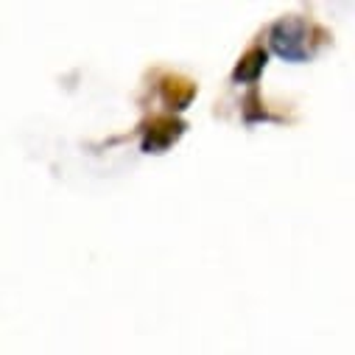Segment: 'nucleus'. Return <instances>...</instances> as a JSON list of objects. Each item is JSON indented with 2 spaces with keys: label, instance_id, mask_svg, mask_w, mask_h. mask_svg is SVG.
Returning <instances> with one entry per match:
<instances>
[{
  "label": "nucleus",
  "instance_id": "nucleus-1",
  "mask_svg": "<svg viewBox=\"0 0 355 355\" xmlns=\"http://www.w3.org/2000/svg\"><path fill=\"white\" fill-rule=\"evenodd\" d=\"M313 26L302 20L300 15H286L272 23L269 28V45L275 53H280L288 62H305L313 53Z\"/></svg>",
  "mask_w": 355,
  "mask_h": 355
},
{
  "label": "nucleus",
  "instance_id": "nucleus-2",
  "mask_svg": "<svg viewBox=\"0 0 355 355\" xmlns=\"http://www.w3.org/2000/svg\"><path fill=\"white\" fill-rule=\"evenodd\" d=\"M185 132V121L176 115H157L143 126V151H162Z\"/></svg>",
  "mask_w": 355,
  "mask_h": 355
},
{
  "label": "nucleus",
  "instance_id": "nucleus-3",
  "mask_svg": "<svg viewBox=\"0 0 355 355\" xmlns=\"http://www.w3.org/2000/svg\"><path fill=\"white\" fill-rule=\"evenodd\" d=\"M159 90H162V98L165 104H171L173 110H185L196 93V84L182 78V76H165L162 84H159Z\"/></svg>",
  "mask_w": 355,
  "mask_h": 355
},
{
  "label": "nucleus",
  "instance_id": "nucleus-4",
  "mask_svg": "<svg viewBox=\"0 0 355 355\" xmlns=\"http://www.w3.org/2000/svg\"><path fill=\"white\" fill-rule=\"evenodd\" d=\"M266 56H269V53H266V48L252 45L249 51L241 53L238 64L232 67V78L235 81H254L263 73V67H266Z\"/></svg>",
  "mask_w": 355,
  "mask_h": 355
}]
</instances>
